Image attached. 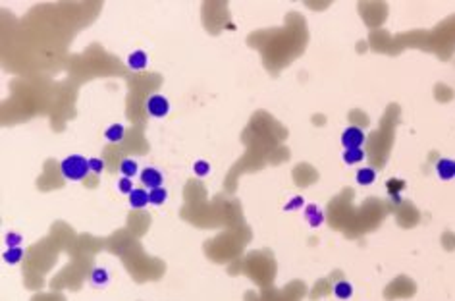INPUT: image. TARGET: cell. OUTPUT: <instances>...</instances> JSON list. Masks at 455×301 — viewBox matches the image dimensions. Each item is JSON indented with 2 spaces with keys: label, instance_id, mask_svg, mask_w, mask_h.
I'll return each mask as SVG.
<instances>
[{
  "label": "cell",
  "instance_id": "52a82bcc",
  "mask_svg": "<svg viewBox=\"0 0 455 301\" xmlns=\"http://www.w3.org/2000/svg\"><path fill=\"white\" fill-rule=\"evenodd\" d=\"M341 159H343L345 164L353 166V164L365 162V159H367V153H365L363 147H355V149H343V153H341Z\"/></svg>",
  "mask_w": 455,
  "mask_h": 301
},
{
  "label": "cell",
  "instance_id": "9a60e30c",
  "mask_svg": "<svg viewBox=\"0 0 455 301\" xmlns=\"http://www.w3.org/2000/svg\"><path fill=\"white\" fill-rule=\"evenodd\" d=\"M149 201L150 205H164L168 201V191L164 187H155V189H149Z\"/></svg>",
  "mask_w": 455,
  "mask_h": 301
},
{
  "label": "cell",
  "instance_id": "277c9868",
  "mask_svg": "<svg viewBox=\"0 0 455 301\" xmlns=\"http://www.w3.org/2000/svg\"><path fill=\"white\" fill-rule=\"evenodd\" d=\"M141 184L143 187L147 189H155V187H162V182H164V176L158 172L157 168H145L141 170Z\"/></svg>",
  "mask_w": 455,
  "mask_h": 301
},
{
  "label": "cell",
  "instance_id": "7c38bea8",
  "mask_svg": "<svg viewBox=\"0 0 455 301\" xmlns=\"http://www.w3.org/2000/svg\"><path fill=\"white\" fill-rule=\"evenodd\" d=\"M108 280H110V274H108V270H106L105 266H95V268L91 270V284L96 286V288L106 286Z\"/></svg>",
  "mask_w": 455,
  "mask_h": 301
},
{
  "label": "cell",
  "instance_id": "5b68a950",
  "mask_svg": "<svg viewBox=\"0 0 455 301\" xmlns=\"http://www.w3.org/2000/svg\"><path fill=\"white\" fill-rule=\"evenodd\" d=\"M434 170L440 180L444 182H449L455 178V160L451 159H438L436 164H434Z\"/></svg>",
  "mask_w": 455,
  "mask_h": 301
},
{
  "label": "cell",
  "instance_id": "2e32d148",
  "mask_svg": "<svg viewBox=\"0 0 455 301\" xmlns=\"http://www.w3.org/2000/svg\"><path fill=\"white\" fill-rule=\"evenodd\" d=\"M2 259H4L8 265H18L19 261L23 259V249H21V247H8L6 251H4Z\"/></svg>",
  "mask_w": 455,
  "mask_h": 301
},
{
  "label": "cell",
  "instance_id": "d6986e66",
  "mask_svg": "<svg viewBox=\"0 0 455 301\" xmlns=\"http://www.w3.org/2000/svg\"><path fill=\"white\" fill-rule=\"evenodd\" d=\"M4 241H6V245H8V247H19V245H21V241H23V236L18 234V232H8V234H6V238H4Z\"/></svg>",
  "mask_w": 455,
  "mask_h": 301
},
{
  "label": "cell",
  "instance_id": "ba28073f",
  "mask_svg": "<svg viewBox=\"0 0 455 301\" xmlns=\"http://www.w3.org/2000/svg\"><path fill=\"white\" fill-rule=\"evenodd\" d=\"M147 64H149V56H147L145 51H133V53L128 56V66L135 71L145 70Z\"/></svg>",
  "mask_w": 455,
  "mask_h": 301
},
{
  "label": "cell",
  "instance_id": "9c48e42d",
  "mask_svg": "<svg viewBox=\"0 0 455 301\" xmlns=\"http://www.w3.org/2000/svg\"><path fill=\"white\" fill-rule=\"evenodd\" d=\"M305 218L311 228H318L324 224V213L316 205H307L305 207Z\"/></svg>",
  "mask_w": 455,
  "mask_h": 301
},
{
  "label": "cell",
  "instance_id": "4fadbf2b",
  "mask_svg": "<svg viewBox=\"0 0 455 301\" xmlns=\"http://www.w3.org/2000/svg\"><path fill=\"white\" fill-rule=\"evenodd\" d=\"M334 295L338 299H349L353 295V284L347 282V280H338L334 284Z\"/></svg>",
  "mask_w": 455,
  "mask_h": 301
},
{
  "label": "cell",
  "instance_id": "ffe728a7",
  "mask_svg": "<svg viewBox=\"0 0 455 301\" xmlns=\"http://www.w3.org/2000/svg\"><path fill=\"white\" fill-rule=\"evenodd\" d=\"M118 189H120V193L123 195H130L135 189L133 187V182H132V178H120L118 180Z\"/></svg>",
  "mask_w": 455,
  "mask_h": 301
},
{
  "label": "cell",
  "instance_id": "6da1fadb",
  "mask_svg": "<svg viewBox=\"0 0 455 301\" xmlns=\"http://www.w3.org/2000/svg\"><path fill=\"white\" fill-rule=\"evenodd\" d=\"M89 172H91V168H89V159L81 157V155H68L60 162V174L68 182H81Z\"/></svg>",
  "mask_w": 455,
  "mask_h": 301
},
{
  "label": "cell",
  "instance_id": "30bf717a",
  "mask_svg": "<svg viewBox=\"0 0 455 301\" xmlns=\"http://www.w3.org/2000/svg\"><path fill=\"white\" fill-rule=\"evenodd\" d=\"M376 170L374 168H368V166H363V168L357 170V174H355V180H357V184L359 186H370V184H374L376 182Z\"/></svg>",
  "mask_w": 455,
  "mask_h": 301
},
{
  "label": "cell",
  "instance_id": "ac0fdd59",
  "mask_svg": "<svg viewBox=\"0 0 455 301\" xmlns=\"http://www.w3.org/2000/svg\"><path fill=\"white\" fill-rule=\"evenodd\" d=\"M193 172H195V176L199 178H205L210 174V164L207 160H197L195 164H193Z\"/></svg>",
  "mask_w": 455,
  "mask_h": 301
},
{
  "label": "cell",
  "instance_id": "3957f363",
  "mask_svg": "<svg viewBox=\"0 0 455 301\" xmlns=\"http://www.w3.org/2000/svg\"><path fill=\"white\" fill-rule=\"evenodd\" d=\"M145 108H147V112H149L153 118H164V116L170 112V103H168V98L164 95H160V93H153L147 97L145 101Z\"/></svg>",
  "mask_w": 455,
  "mask_h": 301
},
{
  "label": "cell",
  "instance_id": "e0dca14e",
  "mask_svg": "<svg viewBox=\"0 0 455 301\" xmlns=\"http://www.w3.org/2000/svg\"><path fill=\"white\" fill-rule=\"evenodd\" d=\"M303 207H307L305 205V199L301 197V195H295V197H291L288 203L284 205V211H297V209H303Z\"/></svg>",
  "mask_w": 455,
  "mask_h": 301
},
{
  "label": "cell",
  "instance_id": "44dd1931",
  "mask_svg": "<svg viewBox=\"0 0 455 301\" xmlns=\"http://www.w3.org/2000/svg\"><path fill=\"white\" fill-rule=\"evenodd\" d=\"M89 168L93 174H103V170H105V160L98 159V157H91L89 159Z\"/></svg>",
  "mask_w": 455,
  "mask_h": 301
},
{
  "label": "cell",
  "instance_id": "7a4b0ae2",
  "mask_svg": "<svg viewBox=\"0 0 455 301\" xmlns=\"http://www.w3.org/2000/svg\"><path fill=\"white\" fill-rule=\"evenodd\" d=\"M343 149H355V147H363L367 141V133L363 132V128L359 126H347L340 137Z\"/></svg>",
  "mask_w": 455,
  "mask_h": 301
},
{
  "label": "cell",
  "instance_id": "8fae6325",
  "mask_svg": "<svg viewBox=\"0 0 455 301\" xmlns=\"http://www.w3.org/2000/svg\"><path fill=\"white\" fill-rule=\"evenodd\" d=\"M105 137H106V141H110V143H122L123 137H125V128H123L122 124L108 126L105 132Z\"/></svg>",
  "mask_w": 455,
  "mask_h": 301
},
{
  "label": "cell",
  "instance_id": "5bb4252c",
  "mask_svg": "<svg viewBox=\"0 0 455 301\" xmlns=\"http://www.w3.org/2000/svg\"><path fill=\"white\" fill-rule=\"evenodd\" d=\"M120 172L123 178H133L139 172V164L135 159H122L120 160Z\"/></svg>",
  "mask_w": 455,
  "mask_h": 301
},
{
  "label": "cell",
  "instance_id": "8992f818",
  "mask_svg": "<svg viewBox=\"0 0 455 301\" xmlns=\"http://www.w3.org/2000/svg\"><path fill=\"white\" fill-rule=\"evenodd\" d=\"M128 201H130V207L132 209H143L150 203L149 201V191L145 187H135L132 193L128 195Z\"/></svg>",
  "mask_w": 455,
  "mask_h": 301
}]
</instances>
